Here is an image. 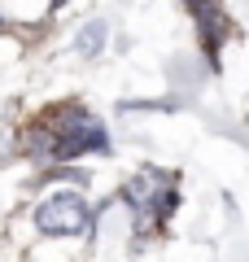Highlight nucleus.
<instances>
[{
    "mask_svg": "<svg viewBox=\"0 0 249 262\" xmlns=\"http://www.w3.org/2000/svg\"><path fill=\"white\" fill-rule=\"evenodd\" d=\"M48 131L57 136V162H70L79 153H110V131L96 114H88L83 105H53L44 110Z\"/></svg>",
    "mask_w": 249,
    "mask_h": 262,
    "instance_id": "f257e3e1",
    "label": "nucleus"
},
{
    "mask_svg": "<svg viewBox=\"0 0 249 262\" xmlns=\"http://www.w3.org/2000/svg\"><path fill=\"white\" fill-rule=\"evenodd\" d=\"M92 227V210L79 192H53L35 206V232L39 236H83Z\"/></svg>",
    "mask_w": 249,
    "mask_h": 262,
    "instance_id": "f03ea898",
    "label": "nucleus"
},
{
    "mask_svg": "<svg viewBox=\"0 0 249 262\" xmlns=\"http://www.w3.org/2000/svg\"><path fill=\"white\" fill-rule=\"evenodd\" d=\"M105 35H110V27H105L101 18L88 22V27L79 31V39H74V53H79V57H96V53L105 48Z\"/></svg>",
    "mask_w": 249,
    "mask_h": 262,
    "instance_id": "7ed1b4c3",
    "label": "nucleus"
},
{
    "mask_svg": "<svg viewBox=\"0 0 249 262\" xmlns=\"http://www.w3.org/2000/svg\"><path fill=\"white\" fill-rule=\"evenodd\" d=\"M53 5H61V0H53Z\"/></svg>",
    "mask_w": 249,
    "mask_h": 262,
    "instance_id": "20e7f679",
    "label": "nucleus"
},
{
    "mask_svg": "<svg viewBox=\"0 0 249 262\" xmlns=\"http://www.w3.org/2000/svg\"><path fill=\"white\" fill-rule=\"evenodd\" d=\"M0 27H5V18H0Z\"/></svg>",
    "mask_w": 249,
    "mask_h": 262,
    "instance_id": "39448f33",
    "label": "nucleus"
}]
</instances>
